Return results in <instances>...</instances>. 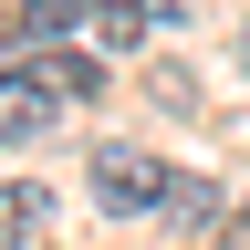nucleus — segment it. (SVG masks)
<instances>
[{"mask_svg": "<svg viewBox=\"0 0 250 250\" xmlns=\"http://www.w3.org/2000/svg\"><path fill=\"white\" fill-rule=\"evenodd\" d=\"M94 198H104L115 219L125 208H156V198H167V167H156L146 146H94Z\"/></svg>", "mask_w": 250, "mask_h": 250, "instance_id": "1", "label": "nucleus"}, {"mask_svg": "<svg viewBox=\"0 0 250 250\" xmlns=\"http://www.w3.org/2000/svg\"><path fill=\"white\" fill-rule=\"evenodd\" d=\"M83 21V0H21V42H62Z\"/></svg>", "mask_w": 250, "mask_h": 250, "instance_id": "4", "label": "nucleus"}, {"mask_svg": "<svg viewBox=\"0 0 250 250\" xmlns=\"http://www.w3.org/2000/svg\"><path fill=\"white\" fill-rule=\"evenodd\" d=\"M240 73H250V31H240Z\"/></svg>", "mask_w": 250, "mask_h": 250, "instance_id": "6", "label": "nucleus"}, {"mask_svg": "<svg viewBox=\"0 0 250 250\" xmlns=\"http://www.w3.org/2000/svg\"><path fill=\"white\" fill-rule=\"evenodd\" d=\"M52 115H62V83H52V62H31V73H0V146H31Z\"/></svg>", "mask_w": 250, "mask_h": 250, "instance_id": "2", "label": "nucleus"}, {"mask_svg": "<svg viewBox=\"0 0 250 250\" xmlns=\"http://www.w3.org/2000/svg\"><path fill=\"white\" fill-rule=\"evenodd\" d=\"M156 208H167L177 229H208V219H219V188H208V177H177V167H167V198H156Z\"/></svg>", "mask_w": 250, "mask_h": 250, "instance_id": "3", "label": "nucleus"}, {"mask_svg": "<svg viewBox=\"0 0 250 250\" xmlns=\"http://www.w3.org/2000/svg\"><path fill=\"white\" fill-rule=\"evenodd\" d=\"M42 188H0V240H31V229H42Z\"/></svg>", "mask_w": 250, "mask_h": 250, "instance_id": "5", "label": "nucleus"}]
</instances>
